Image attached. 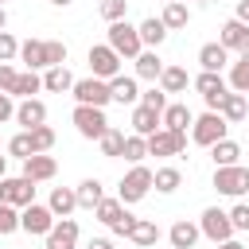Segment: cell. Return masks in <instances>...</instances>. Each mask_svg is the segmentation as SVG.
Wrapping results in <instances>:
<instances>
[{
    "instance_id": "cell-1",
    "label": "cell",
    "mask_w": 249,
    "mask_h": 249,
    "mask_svg": "<svg viewBox=\"0 0 249 249\" xmlns=\"http://www.w3.org/2000/svg\"><path fill=\"white\" fill-rule=\"evenodd\" d=\"M152 179H156V171H152V167H144V163H132V167L121 175V183H117V198H121L124 206L140 202V198L152 191Z\"/></svg>"
},
{
    "instance_id": "cell-2",
    "label": "cell",
    "mask_w": 249,
    "mask_h": 249,
    "mask_svg": "<svg viewBox=\"0 0 249 249\" xmlns=\"http://www.w3.org/2000/svg\"><path fill=\"white\" fill-rule=\"evenodd\" d=\"M226 132H230V121H226L222 113H214V109H206V113L195 117V124H191V140H195L198 148H210V144L226 140Z\"/></svg>"
},
{
    "instance_id": "cell-3",
    "label": "cell",
    "mask_w": 249,
    "mask_h": 249,
    "mask_svg": "<svg viewBox=\"0 0 249 249\" xmlns=\"http://www.w3.org/2000/svg\"><path fill=\"white\" fill-rule=\"evenodd\" d=\"M214 191L226 198H241L249 195V167L245 163H230V167H214Z\"/></svg>"
},
{
    "instance_id": "cell-4",
    "label": "cell",
    "mask_w": 249,
    "mask_h": 249,
    "mask_svg": "<svg viewBox=\"0 0 249 249\" xmlns=\"http://www.w3.org/2000/svg\"><path fill=\"white\" fill-rule=\"evenodd\" d=\"M121 58H136L140 51H144V43H140V27L136 23H128V19H117V23H109V39H105Z\"/></svg>"
},
{
    "instance_id": "cell-5",
    "label": "cell",
    "mask_w": 249,
    "mask_h": 249,
    "mask_svg": "<svg viewBox=\"0 0 249 249\" xmlns=\"http://www.w3.org/2000/svg\"><path fill=\"white\" fill-rule=\"evenodd\" d=\"M70 121H74L78 136H86V140H101V136H105V128H109L105 109H97V105H74Z\"/></svg>"
},
{
    "instance_id": "cell-6",
    "label": "cell",
    "mask_w": 249,
    "mask_h": 249,
    "mask_svg": "<svg viewBox=\"0 0 249 249\" xmlns=\"http://www.w3.org/2000/svg\"><path fill=\"white\" fill-rule=\"evenodd\" d=\"M86 62H89V74H93V78H105V82H109V78L121 74V62H124V58H121L109 43H93L89 54H86Z\"/></svg>"
},
{
    "instance_id": "cell-7",
    "label": "cell",
    "mask_w": 249,
    "mask_h": 249,
    "mask_svg": "<svg viewBox=\"0 0 249 249\" xmlns=\"http://www.w3.org/2000/svg\"><path fill=\"white\" fill-rule=\"evenodd\" d=\"M191 86L202 93V101H206V109H222V101H226V93H230V82L222 78V74H214V70H202L198 78H191Z\"/></svg>"
},
{
    "instance_id": "cell-8",
    "label": "cell",
    "mask_w": 249,
    "mask_h": 249,
    "mask_svg": "<svg viewBox=\"0 0 249 249\" xmlns=\"http://www.w3.org/2000/svg\"><path fill=\"white\" fill-rule=\"evenodd\" d=\"M70 93H74V101H78V105H97V109H105V105L113 101L109 82H105V78H93V74H89V78H78Z\"/></svg>"
},
{
    "instance_id": "cell-9",
    "label": "cell",
    "mask_w": 249,
    "mask_h": 249,
    "mask_svg": "<svg viewBox=\"0 0 249 249\" xmlns=\"http://www.w3.org/2000/svg\"><path fill=\"white\" fill-rule=\"evenodd\" d=\"M54 210L51 206H43V202H31V206H23L19 210V230L23 233H35V237H47L51 230H54Z\"/></svg>"
},
{
    "instance_id": "cell-10",
    "label": "cell",
    "mask_w": 249,
    "mask_h": 249,
    "mask_svg": "<svg viewBox=\"0 0 249 249\" xmlns=\"http://www.w3.org/2000/svg\"><path fill=\"white\" fill-rule=\"evenodd\" d=\"M0 202H8V206H31L35 202V183L27 179V175H4L0 179Z\"/></svg>"
},
{
    "instance_id": "cell-11",
    "label": "cell",
    "mask_w": 249,
    "mask_h": 249,
    "mask_svg": "<svg viewBox=\"0 0 249 249\" xmlns=\"http://www.w3.org/2000/svg\"><path fill=\"white\" fill-rule=\"evenodd\" d=\"M198 230H202V237H210L214 245H218V241H230V237H233V222H230V210L206 206V210H202V218H198Z\"/></svg>"
},
{
    "instance_id": "cell-12",
    "label": "cell",
    "mask_w": 249,
    "mask_h": 249,
    "mask_svg": "<svg viewBox=\"0 0 249 249\" xmlns=\"http://www.w3.org/2000/svg\"><path fill=\"white\" fill-rule=\"evenodd\" d=\"M187 152V132H171V128H156L148 136V156H183Z\"/></svg>"
},
{
    "instance_id": "cell-13",
    "label": "cell",
    "mask_w": 249,
    "mask_h": 249,
    "mask_svg": "<svg viewBox=\"0 0 249 249\" xmlns=\"http://www.w3.org/2000/svg\"><path fill=\"white\" fill-rule=\"evenodd\" d=\"M218 43H222L226 51L249 54V23H241V19H226L222 31H218Z\"/></svg>"
},
{
    "instance_id": "cell-14",
    "label": "cell",
    "mask_w": 249,
    "mask_h": 249,
    "mask_svg": "<svg viewBox=\"0 0 249 249\" xmlns=\"http://www.w3.org/2000/svg\"><path fill=\"white\" fill-rule=\"evenodd\" d=\"M109 93H113L117 105H136L140 101V78L136 74H117V78H109Z\"/></svg>"
},
{
    "instance_id": "cell-15",
    "label": "cell",
    "mask_w": 249,
    "mask_h": 249,
    "mask_svg": "<svg viewBox=\"0 0 249 249\" xmlns=\"http://www.w3.org/2000/svg\"><path fill=\"white\" fill-rule=\"evenodd\" d=\"M54 171H58V163H54V156H47V152H35V156L23 160V175H27L31 183H47V179H54Z\"/></svg>"
},
{
    "instance_id": "cell-16",
    "label": "cell",
    "mask_w": 249,
    "mask_h": 249,
    "mask_svg": "<svg viewBox=\"0 0 249 249\" xmlns=\"http://www.w3.org/2000/svg\"><path fill=\"white\" fill-rule=\"evenodd\" d=\"M198 237H202V230H198L195 222H187V218L171 222V230H167V241H171V249H195V245H198Z\"/></svg>"
},
{
    "instance_id": "cell-17",
    "label": "cell",
    "mask_w": 249,
    "mask_h": 249,
    "mask_svg": "<svg viewBox=\"0 0 249 249\" xmlns=\"http://www.w3.org/2000/svg\"><path fill=\"white\" fill-rule=\"evenodd\" d=\"M78 245V222L74 218H58L54 230L47 233V249H74Z\"/></svg>"
},
{
    "instance_id": "cell-18",
    "label": "cell",
    "mask_w": 249,
    "mask_h": 249,
    "mask_svg": "<svg viewBox=\"0 0 249 249\" xmlns=\"http://www.w3.org/2000/svg\"><path fill=\"white\" fill-rule=\"evenodd\" d=\"M132 62H136V78H140V82H160V74H163V66H167L152 47H144Z\"/></svg>"
},
{
    "instance_id": "cell-19",
    "label": "cell",
    "mask_w": 249,
    "mask_h": 249,
    "mask_svg": "<svg viewBox=\"0 0 249 249\" xmlns=\"http://www.w3.org/2000/svg\"><path fill=\"white\" fill-rule=\"evenodd\" d=\"M16 124H23V128L47 124V105H43L39 97H23V101L16 105Z\"/></svg>"
},
{
    "instance_id": "cell-20",
    "label": "cell",
    "mask_w": 249,
    "mask_h": 249,
    "mask_svg": "<svg viewBox=\"0 0 249 249\" xmlns=\"http://www.w3.org/2000/svg\"><path fill=\"white\" fill-rule=\"evenodd\" d=\"M132 132H140V136H152L156 128H163V113H156V109H148V105H132Z\"/></svg>"
},
{
    "instance_id": "cell-21",
    "label": "cell",
    "mask_w": 249,
    "mask_h": 249,
    "mask_svg": "<svg viewBox=\"0 0 249 249\" xmlns=\"http://www.w3.org/2000/svg\"><path fill=\"white\" fill-rule=\"evenodd\" d=\"M19 62L27 70H47V39H27L19 43Z\"/></svg>"
},
{
    "instance_id": "cell-22",
    "label": "cell",
    "mask_w": 249,
    "mask_h": 249,
    "mask_svg": "<svg viewBox=\"0 0 249 249\" xmlns=\"http://www.w3.org/2000/svg\"><path fill=\"white\" fill-rule=\"evenodd\" d=\"M198 66H202V70L222 74V70L230 66V51H226L222 43H206V47H198Z\"/></svg>"
},
{
    "instance_id": "cell-23",
    "label": "cell",
    "mask_w": 249,
    "mask_h": 249,
    "mask_svg": "<svg viewBox=\"0 0 249 249\" xmlns=\"http://www.w3.org/2000/svg\"><path fill=\"white\" fill-rule=\"evenodd\" d=\"M195 124V113L183 105V101H167V109H163V128H171V132H187Z\"/></svg>"
},
{
    "instance_id": "cell-24",
    "label": "cell",
    "mask_w": 249,
    "mask_h": 249,
    "mask_svg": "<svg viewBox=\"0 0 249 249\" xmlns=\"http://www.w3.org/2000/svg\"><path fill=\"white\" fill-rule=\"evenodd\" d=\"M47 206L54 210V218H70L78 210V191L74 187H54L51 198H47Z\"/></svg>"
},
{
    "instance_id": "cell-25",
    "label": "cell",
    "mask_w": 249,
    "mask_h": 249,
    "mask_svg": "<svg viewBox=\"0 0 249 249\" xmlns=\"http://www.w3.org/2000/svg\"><path fill=\"white\" fill-rule=\"evenodd\" d=\"M160 19L167 23V31L187 27V23H191V8H187V0H167V4H163V12H160Z\"/></svg>"
},
{
    "instance_id": "cell-26",
    "label": "cell",
    "mask_w": 249,
    "mask_h": 249,
    "mask_svg": "<svg viewBox=\"0 0 249 249\" xmlns=\"http://www.w3.org/2000/svg\"><path fill=\"white\" fill-rule=\"evenodd\" d=\"M218 113H222V117H226L230 124H237V121H245V113H249V93H237V89H230Z\"/></svg>"
},
{
    "instance_id": "cell-27",
    "label": "cell",
    "mask_w": 249,
    "mask_h": 249,
    "mask_svg": "<svg viewBox=\"0 0 249 249\" xmlns=\"http://www.w3.org/2000/svg\"><path fill=\"white\" fill-rule=\"evenodd\" d=\"M210 160H214V167H230V163H241V144L226 136V140L210 144Z\"/></svg>"
},
{
    "instance_id": "cell-28",
    "label": "cell",
    "mask_w": 249,
    "mask_h": 249,
    "mask_svg": "<svg viewBox=\"0 0 249 249\" xmlns=\"http://www.w3.org/2000/svg\"><path fill=\"white\" fill-rule=\"evenodd\" d=\"M136 27H140V43H144V47H152V51L167 39V23H163L160 16H148V19H144V23H136Z\"/></svg>"
},
{
    "instance_id": "cell-29",
    "label": "cell",
    "mask_w": 249,
    "mask_h": 249,
    "mask_svg": "<svg viewBox=\"0 0 249 249\" xmlns=\"http://www.w3.org/2000/svg\"><path fill=\"white\" fill-rule=\"evenodd\" d=\"M74 74L66 70V66H47V74H43V89H51V93H66V89H74Z\"/></svg>"
},
{
    "instance_id": "cell-30",
    "label": "cell",
    "mask_w": 249,
    "mask_h": 249,
    "mask_svg": "<svg viewBox=\"0 0 249 249\" xmlns=\"http://www.w3.org/2000/svg\"><path fill=\"white\" fill-rule=\"evenodd\" d=\"M74 191H78V206H82V210H97V202L105 198V187H101V179H82Z\"/></svg>"
},
{
    "instance_id": "cell-31",
    "label": "cell",
    "mask_w": 249,
    "mask_h": 249,
    "mask_svg": "<svg viewBox=\"0 0 249 249\" xmlns=\"http://www.w3.org/2000/svg\"><path fill=\"white\" fill-rule=\"evenodd\" d=\"M160 237H163V233H160V226H156L152 218H140V222L132 226V233H128V241H132V245H140V249H152Z\"/></svg>"
},
{
    "instance_id": "cell-32",
    "label": "cell",
    "mask_w": 249,
    "mask_h": 249,
    "mask_svg": "<svg viewBox=\"0 0 249 249\" xmlns=\"http://www.w3.org/2000/svg\"><path fill=\"white\" fill-rule=\"evenodd\" d=\"M187 86H191V78H187L183 66H163V74H160V89L163 93H183Z\"/></svg>"
},
{
    "instance_id": "cell-33",
    "label": "cell",
    "mask_w": 249,
    "mask_h": 249,
    "mask_svg": "<svg viewBox=\"0 0 249 249\" xmlns=\"http://www.w3.org/2000/svg\"><path fill=\"white\" fill-rule=\"evenodd\" d=\"M179 183H183V171H179V167H171V163H167V167H156L152 187H156L160 195H175V191H179Z\"/></svg>"
},
{
    "instance_id": "cell-34",
    "label": "cell",
    "mask_w": 249,
    "mask_h": 249,
    "mask_svg": "<svg viewBox=\"0 0 249 249\" xmlns=\"http://www.w3.org/2000/svg\"><path fill=\"white\" fill-rule=\"evenodd\" d=\"M230 89L237 93H249V54H237V62H230Z\"/></svg>"
},
{
    "instance_id": "cell-35",
    "label": "cell",
    "mask_w": 249,
    "mask_h": 249,
    "mask_svg": "<svg viewBox=\"0 0 249 249\" xmlns=\"http://www.w3.org/2000/svg\"><path fill=\"white\" fill-rule=\"evenodd\" d=\"M97 148H101V156H105V160H117V156L124 152V132L109 124V128H105V136L97 140Z\"/></svg>"
},
{
    "instance_id": "cell-36",
    "label": "cell",
    "mask_w": 249,
    "mask_h": 249,
    "mask_svg": "<svg viewBox=\"0 0 249 249\" xmlns=\"http://www.w3.org/2000/svg\"><path fill=\"white\" fill-rule=\"evenodd\" d=\"M39 89H43V74H39V70H23V74L16 78L12 97H31V93H39Z\"/></svg>"
},
{
    "instance_id": "cell-37",
    "label": "cell",
    "mask_w": 249,
    "mask_h": 249,
    "mask_svg": "<svg viewBox=\"0 0 249 249\" xmlns=\"http://www.w3.org/2000/svg\"><path fill=\"white\" fill-rule=\"evenodd\" d=\"M128 163H144V156H148V136H140V132H128L124 136V152H121Z\"/></svg>"
},
{
    "instance_id": "cell-38",
    "label": "cell",
    "mask_w": 249,
    "mask_h": 249,
    "mask_svg": "<svg viewBox=\"0 0 249 249\" xmlns=\"http://www.w3.org/2000/svg\"><path fill=\"white\" fill-rule=\"evenodd\" d=\"M93 214H97V222H101V226H113V222L124 214V202H121V198H101Z\"/></svg>"
},
{
    "instance_id": "cell-39",
    "label": "cell",
    "mask_w": 249,
    "mask_h": 249,
    "mask_svg": "<svg viewBox=\"0 0 249 249\" xmlns=\"http://www.w3.org/2000/svg\"><path fill=\"white\" fill-rule=\"evenodd\" d=\"M8 156H16V160L35 156V144H31V132H27V128H23V132H16V136L8 140Z\"/></svg>"
},
{
    "instance_id": "cell-40",
    "label": "cell",
    "mask_w": 249,
    "mask_h": 249,
    "mask_svg": "<svg viewBox=\"0 0 249 249\" xmlns=\"http://www.w3.org/2000/svg\"><path fill=\"white\" fill-rule=\"evenodd\" d=\"M27 132H31L35 152H51V148H54V128H51V124H35V128H27Z\"/></svg>"
},
{
    "instance_id": "cell-41",
    "label": "cell",
    "mask_w": 249,
    "mask_h": 249,
    "mask_svg": "<svg viewBox=\"0 0 249 249\" xmlns=\"http://www.w3.org/2000/svg\"><path fill=\"white\" fill-rule=\"evenodd\" d=\"M16 230H19V206L0 202V237H8V233H16Z\"/></svg>"
},
{
    "instance_id": "cell-42",
    "label": "cell",
    "mask_w": 249,
    "mask_h": 249,
    "mask_svg": "<svg viewBox=\"0 0 249 249\" xmlns=\"http://www.w3.org/2000/svg\"><path fill=\"white\" fill-rule=\"evenodd\" d=\"M230 222H233V233H249V202H233L230 206Z\"/></svg>"
},
{
    "instance_id": "cell-43",
    "label": "cell",
    "mask_w": 249,
    "mask_h": 249,
    "mask_svg": "<svg viewBox=\"0 0 249 249\" xmlns=\"http://www.w3.org/2000/svg\"><path fill=\"white\" fill-rule=\"evenodd\" d=\"M140 105H148V109L163 113V109H167V93H163L160 86H152V89H140Z\"/></svg>"
},
{
    "instance_id": "cell-44",
    "label": "cell",
    "mask_w": 249,
    "mask_h": 249,
    "mask_svg": "<svg viewBox=\"0 0 249 249\" xmlns=\"http://www.w3.org/2000/svg\"><path fill=\"white\" fill-rule=\"evenodd\" d=\"M101 16H105L109 23L124 19V16H128V0H101Z\"/></svg>"
},
{
    "instance_id": "cell-45",
    "label": "cell",
    "mask_w": 249,
    "mask_h": 249,
    "mask_svg": "<svg viewBox=\"0 0 249 249\" xmlns=\"http://www.w3.org/2000/svg\"><path fill=\"white\" fill-rule=\"evenodd\" d=\"M19 58V43L12 31H0V62H16Z\"/></svg>"
},
{
    "instance_id": "cell-46",
    "label": "cell",
    "mask_w": 249,
    "mask_h": 249,
    "mask_svg": "<svg viewBox=\"0 0 249 249\" xmlns=\"http://www.w3.org/2000/svg\"><path fill=\"white\" fill-rule=\"evenodd\" d=\"M47 66H66V43L62 39H47Z\"/></svg>"
},
{
    "instance_id": "cell-47",
    "label": "cell",
    "mask_w": 249,
    "mask_h": 249,
    "mask_svg": "<svg viewBox=\"0 0 249 249\" xmlns=\"http://www.w3.org/2000/svg\"><path fill=\"white\" fill-rule=\"evenodd\" d=\"M16 78H19V70L12 62H0V93H12L16 89Z\"/></svg>"
},
{
    "instance_id": "cell-48",
    "label": "cell",
    "mask_w": 249,
    "mask_h": 249,
    "mask_svg": "<svg viewBox=\"0 0 249 249\" xmlns=\"http://www.w3.org/2000/svg\"><path fill=\"white\" fill-rule=\"evenodd\" d=\"M136 222H140V218H136V214H128V210H124V214H121V218H117V222H113V226H109V230H113V233H117V237H128V233H132V226H136Z\"/></svg>"
},
{
    "instance_id": "cell-49",
    "label": "cell",
    "mask_w": 249,
    "mask_h": 249,
    "mask_svg": "<svg viewBox=\"0 0 249 249\" xmlns=\"http://www.w3.org/2000/svg\"><path fill=\"white\" fill-rule=\"evenodd\" d=\"M4 121H16V105H12V93H0V124Z\"/></svg>"
},
{
    "instance_id": "cell-50",
    "label": "cell",
    "mask_w": 249,
    "mask_h": 249,
    "mask_svg": "<svg viewBox=\"0 0 249 249\" xmlns=\"http://www.w3.org/2000/svg\"><path fill=\"white\" fill-rule=\"evenodd\" d=\"M233 19H241V23H249V0H237V12H233Z\"/></svg>"
},
{
    "instance_id": "cell-51",
    "label": "cell",
    "mask_w": 249,
    "mask_h": 249,
    "mask_svg": "<svg viewBox=\"0 0 249 249\" xmlns=\"http://www.w3.org/2000/svg\"><path fill=\"white\" fill-rule=\"evenodd\" d=\"M86 249H113V241H109V237H89Z\"/></svg>"
},
{
    "instance_id": "cell-52",
    "label": "cell",
    "mask_w": 249,
    "mask_h": 249,
    "mask_svg": "<svg viewBox=\"0 0 249 249\" xmlns=\"http://www.w3.org/2000/svg\"><path fill=\"white\" fill-rule=\"evenodd\" d=\"M218 249H245V245H241V241H233V237H230V241H218Z\"/></svg>"
},
{
    "instance_id": "cell-53",
    "label": "cell",
    "mask_w": 249,
    "mask_h": 249,
    "mask_svg": "<svg viewBox=\"0 0 249 249\" xmlns=\"http://www.w3.org/2000/svg\"><path fill=\"white\" fill-rule=\"evenodd\" d=\"M0 31H8V12H4V4H0Z\"/></svg>"
},
{
    "instance_id": "cell-54",
    "label": "cell",
    "mask_w": 249,
    "mask_h": 249,
    "mask_svg": "<svg viewBox=\"0 0 249 249\" xmlns=\"http://www.w3.org/2000/svg\"><path fill=\"white\" fill-rule=\"evenodd\" d=\"M8 175V156H0V179Z\"/></svg>"
},
{
    "instance_id": "cell-55",
    "label": "cell",
    "mask_w": 249,
    "mask_h": 249,
    "mask_svg": "<svg viewBox=\"0 0 249 249\" xmlns=\"http://www.w3.org/2000/svg\"><path fill=\"white\" fill-rule=\"evenodd\" d=\"M51 4H54V8H66V4H74V0H51Z\"/></svg>"
},
{
    "instance_id": "cell-56",
    "label": "cell",
    "mask_w": 249,
    "mask_h": 249,
    "mask_svg": "<svg viewBox=\"0 0 249 249\" xmlns=\"http://www.w3.org/2000/svg\"><path fill=\"white\" fill-rule=\"evenodd\" d=\"M160 4H167V0H160Z\"/></svg>"
},
{
    "instance_id": "cell-57",
    "label": "cell",
    "mask_w": 249,
    "mask_h": 249,
    "mask_svg": "<svg viewBox=\"0 0 249 249\" xmlns=\"http://www.w3.org/2000/svg\"><path fill=\"white\" fill-rule=\"evenodd\" d=\"M198 4H202V0H198Z\"/></svg>"
},
{
    "instance_id": "cell-58",
    "label": "cell",
    "mask_w": 249,
    "mask_h": 249,
    "mask_svg": "<svg viewBox=\"0 0 249 249\" xmlns=\"http://www.w3.org/2000/svg\"><path fill=\"white\" fill-rule=\"evenodd\" d=\"M0 4H4V0H0Z\"/></svg>"
}]
</instances>
